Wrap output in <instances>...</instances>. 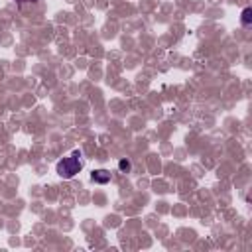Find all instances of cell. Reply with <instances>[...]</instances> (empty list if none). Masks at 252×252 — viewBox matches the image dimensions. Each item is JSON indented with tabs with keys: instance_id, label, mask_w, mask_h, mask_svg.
I'll use <instances>...</instances> for the list:
<instances>
[{
	"instance_id": "cell-2",
	"label": "cell",
	"mask_w": 252,
	"mask_h": 252,
	"mask_svg": "<svg viewBox=\"0 0 252 252\" xmlns=\"http://www.w3.org/2000/svg\"><path fill=\"white\" fill-rule=\"evenodd\" d=\"M91 181L93 183H98V185H104L110 181V171L108 169H96L91 173Z\"/></svg>"
},
{
	"instance_id": "cell-1",
	"label": "cell",
	"mask_w": 252,
	"mask_h": 252,
	"mask_svg": "<svg viewBox=\"0 0 252 252\" xmlns=\"http://www.w3.org/2000/svg\"><path fill=\"white\" fill-rule=\"evenodd\" d=\"M83 154H81V150H73L67 158H63L61 161H57V165H55V171H57V175L59 177H63V179H71V177H75L81 169H83Z\"/></svg>"
},
{
	"instance_id": "cell-3",
	"label": "cell",
	"mask_w": 252,
	"mask_h": 252,
	"mask_svg": "<svg viewBox=\"0 0 252 252\" xmlns=\"http://www.w3.org/2000/svg\"><path fill=\"white\" fill-rule=\"evenodd\" d=\"M252 22V8H244L242 14H240V24L242 26H250Z\"/></svg>"
},
{
	"instance_id": "cell-5",
	"label": "cell",
	"mask_w": 252,
	"mask_h": 252,
	"mask_svg": "<svg viewBox=\"0 0 252 252\" xmlns=\"http://www.w3.org/2000/svg\"><path fill=\"white\" fill-rule=\"evenodd\" d=\"M16 2H35V0H16Z\"/></svg>"
},
{
	"instance_id": "cell-4",
	"label": "cell",
	"mask_w": 252,
	"mask_h": 252,
	"mask_svg": "<svg viewBox=\"0 0 252 252\" xmlns=\"http://www.w3.org/2000/svg\"><path fill=\"white\" fill-rule=\"evenodd\" d=\"M118 169H120L122 173H128V171H130V161H128V159H120V161H118Z\"/></svg>"
}]
</instances>
